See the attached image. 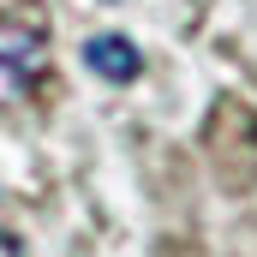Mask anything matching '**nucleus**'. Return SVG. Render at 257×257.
Returning <instances> with one entry per match:
<instances>
[{"instance_id": "obj_1", "label": "nucleus", "mask_w": 257, "mask_h": 257, "mask_svg": "<svg viewBox=\"0 0 257 257\" xmlns=\"http://www.w3.org/2000/svg\"><path fill=\"white\" fill-rule=\"evenodd\" d=\"M48 72V36L24 18H0V108H18Z\"/></svg>"}, {"instance_id": "obj_2", "label": "nucleus", "mask_w": 257, "mask_h": 257, "mask_svg": "<svg viewBox=\"0 0 257 257\" xmlns=\"http://www.w3.org/2000/svg\"><path fill=\"white\" fill-rule=\"evenodd\" d=\"M84 66H90L96 78H108V84H132V78L144 72V54L132 48L126 36H90V42H84Z\"/></svg>"}, {"instance_id": "obj_3", "label": "nucleus", "mask_w": 257, "mask_h": 257, "mask_svg": "<svg viewBox=\"0 0 257 257\" xmlns=\"http://www.w3.org/2000/svg\"><path fill=\"white\" fill-rule=\"evenodd\" d=\"M0 257H24V245H18V233H0Z\"/></svg>"}]
</instances>
